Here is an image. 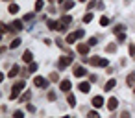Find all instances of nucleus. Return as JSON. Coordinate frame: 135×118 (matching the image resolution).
<instances>
[{
	"mask_svg": "<svg viewBox=\"0 0 135 118\" xmlns=\"http://www.w3.org/2000/svg\"><path fill=\"white\" fill-rule=\"evenodd\" d=\"M83 63H89V65H93V66H107V59H102V57H98V55L87 57V59H83Z\"/></svg>",
	"mask_w": 135,
	"mask_h": 118,
	"instance_id": "f257e3e1",
	"label": "nucleus"
},
{
	"mask_svg": "<svg viewBox=\"0 0 135 118\" xmlns=\"http://www.w3.org/2000/svg\"><path fill=\"white\" fill-rule=\"evenodd\" d=\"M22 89H24V81H17V83L11 87L9 100H15V98H19V96H21V92H22Z\"/></svg>",
	"mask_w": 135,
	"mask_h": 118,
	"instance_id": "f03ea898",
	"label": "nucleus"
},
{
	"mask_svg": "<svg viewBox=\"0 0 135 118\" xmlns=\"http://www.w3.org/2000/svg\"><path fill=\"white\" fill-rule=\"evenodd\" d=\"M70 22H72V17H70V15H63V17H61V20H59L57 32H59V33H61V32H65V30H67V26H69Z\"/></svg>",
	"mask_w": 135,
	"mask_h": 118,
	"instance_id": "7ed1b4c3",
	"label": "nucleus"
},
{
	"mask_svg": "<svg viewBox=\"0 0 135 118\" xmlns=\"http://www.w3.org/2000/svg\"><path fill=\"white\" fill-rule=\"evenodd\" d=\"M70 63H72V59H70L69 55H63V57H59V61H57V66H59V70H63V68H67Z\"/></svg>",
	"mask_w": 135,
	"mask_h": 118,
	"instance_id": "20e7f679",
	"label": "nucleus"
},
{
	"mask_svg": "<svg viewBox=\"0 0 135 118\" xmlns=\"http://www.w3.org/2000/svg\"><path fill=\"white\" fill-rule=\"evenodd\" d=\"M33 85H35V87L46 89V87H48V79H45L43 76H35V78H33Z\"/></svg>",
	"mask_w": 135,
	"mask_h": 118,
	"instance_id": "39448f33",
	"label": "nucleus"
},
{
	"mask_svg": "<svg viewBox=\"0 0 135 118\" xmlns=\"http://www.w3.org/2000/svg\"><path fill=\"white\" fill-rule=\"evenodd\" d=\"M89 48H91V44H89V43H81V44H78V52H80L81 55L89 54Z\"/></svg>",
	"mask_w": 135,
	"mask_h": 118,
	"instance_id": "423d86ee",
	"label": "nucleus"
},
{
	"mask_svg": "<svg viewBox=\"0 0 135 118\" xmlns=\"http://www.w3.org/2000/svg\"><path fill=\"white\" fill-rule=\"evenodd\" d=\"M105 103H107V109H109V111H115V109L118 107V100H117V98H109Z\"/></svg>",
	"mask_w": 135,
	"mask_h": 118,
	"instance_id": "0eeeda50",
	"label": "nucleus"
},
{
	"mask_svg": "<svg viewBox=\"0 0 135 118\" xmlns=\"http://www.w3.org/2000/svg\"><path fill=\"white\" fill-rule=\"evenodd\" d=\"M78 89H80V90H81V92H83V94H87V92H89V90H91V83H89V81H81V83H80V87H78Z\"/></svg>",
	"mask_w": 135,
	"mask_h": 118,
	"instance_id": "6e6552de",
	"label": "nucleus"
},
{
	"mask_svg": "<svg viewBox=\"0 0 135 118\" xmlns=\"http://www.w3.org/2000/svg\"><path fill=\"white\" fill-rule=\"evenodd\" d=\"M22 30V20H13L11 22V32H21Z\"/></svg>",
	"mask_w": 135,
	"mask_h": 118,
	"instance_id": "1a4fd4ad",
	"label": "nucleus"
},
{
	"mask_svg": "<svg viewBox=\"0 0 135 118\" xmlns=\"http://www.w3.org/2000/svg\"><path fill=\"white\" fill-rule=\"evenodd\" d=\"M22 61H24V63H32V61H33V54H32L30 50H26V52L22 54Z\"/></svg>",
	"mask_w": 135,
	"mask_h": 118,
	"instance_id": "9d476101",
	"label": "nucleus"
},
{
	"mask_svg": "<svg viewBox=\"0 0 135 118\" xmlns=\"http://www.w3.org/2000/svg\"><path fill=\"white\" fill-rule=\"evenodd\" d=\"M85 74H87V72H85L83 66H74V76H76V78H83Z\"/></svg>",
	"mask_w": 135,
	"mask_h": 118,
	"instance_id": "9b49d317",
	"label": "nucleus"
},
{
	"mask_svg": "<svg viewBox=\"0 0 135 118\" xmlns=\"http://www.w3.org/2000/svg\"><path fill=\"white\" fill-rule=\"evenodd\" d=\"M59 89H61L63 92H69V90H70V81H69V79H63V81L59 83Z\"/></svg>",
	"mask_w": 135,
	"mask_h": 118,
	"instance_id": "f8f14e48",
	"label": "nucleus"
},
{
	"mask_svg": "<svg viewBox=\"0 0 135 118\" xmlns=\"http://www.w3.org/2000/svg\"><path fill=\"white\" fill-rule=\"evenodd\" d=\"M78 39H80V37H78V33H76V32H74V33H69V35H67V43H69V44L76 43Z\"/></svg>",
	"mask_w": 135,
	"mask_h": 118,
	"instance_id": "ddd939ff",
	"label": "nucleus"
},
{
	"mask_svg": "<svg viewBox=\"0 0 135 118\" xmlns=\"http://www.w3.org/2000/svg\"><path fill=\"white\" fill-rule=\"evenodd\" d=\"M115 85H117V79H109V81L104 85V90H113V89H115Z\"/></svg>",
	"mask_w": 135,
	"mask_h": 118,
	"instance_id": "4468645a",
	"label": "nucleus"
},
{
	"mask_svg": "<svg viewBox=\"0 0 135 118\" xmlns=\"http://www.w3.org/2000/svg\"><path fill=\"white\" fill-rule=\"evenodd\" d=\"M93 105H94V107H102V105H104V98H102V96H94V98H93Z\"/></svg>",
	"mask_w": 135,
	"mask_h": 118,
	"instance_id": "2eb2a0df",
	"label": "nucleus"
},
{
	"mask_svg": "<svg viewBox=\"0 0 135 118\" xmlns=\"http://www.w3.org/2000/svg\"><path fill=\"white\" fill-rule=\"evenodd\" d=\"M67 101H69V105H70V107H74V105H76V96H74V94H70V92H67Z\"/></svg>",
	"mask_w": 135,
	"mask_h": 118,
	"instance_id": "dca6fc26",
	"label": "nucleus"
},
{
	"mask_svg": "<svg viewBox=\"0 0 135 118\" xmlns=\"http://www.w3.org/2000/svg\"><path fill=\"white\" fill-rule=\"evenodd\" d=\"M46 26H48V30H57L59 22H56V20H46Z\"/></svg>",
	"mask_w": 135,
	"mask_h": 118,
	"instance_id": "f3484780",
	"label": "nucleus"
},
{
	"mask_svg": "<svg viewBox=\"0 0 135 118\" xmlns=\"http://www.w3.org/2000/svg\"><path fill=\"white\" fill-rule=\"evenodd\" d=\"M17 74H19V66H17V65H13V66H11V70H9V74H8V78H15Z\"/></svg>",
	"mask_w": 135,
	"mask_h": 118,
	"instance_id": "a211bd4d",
	"label": "nucleus"
},
{
	"mask_svg": "<svg viewBox=\"0 0 135 118\" xmlns=\"http://www.w3.org/2000/svg\"><path fill=\"white\" fill-rule=\"evenodd\" d=\"M126 83H128L129 87H133V85H135V74H129V76L126 78Z\"/></svg>",
	"mask_w": 135,
	"mask_h": 118,
	"instance_id": "6ab92c4d",
	"label": "nucleus"
},
{
	"mask_svg": "<svg viewBox=\"0 0 135 118\" xmlns=\"http://www.w3.org/2000/svg\"><path fill=\"white\" fill-rule=\"evenodd\" d=\"M63 8L65 9H72L74 8V0H67V2H63Z\"/></svg>",
	"mask_w": 135,
	"mask_h": 118,
	"instance_id": "aec40b11",
	"label": "nucleus"
},
{
	"mask_svg": "<svg viewBox=\"0 0 135 118\" xmlns=\"http://www.w3.org/2000/svg\"><path fill=\"white\" fill-rule=\"evenodd\" d=\"M35 70H37V63H33V61L28 63V74H30V72H35Z\"/></svg>",
	"mask_w": 135,
	"mask_h": 118,
	"instance_id": "412c9836",
	"label": "nucleus"
},
{
	"mask_svg": "<svg viewBox=\"0 0 135 118\" xmlns=\"http://www.w3.org/2000/svg\"><path fill=\"white\" fill-rule=\"evenodd\" d=\"M30 98H32V92H30V90H26V92L21 96V101H28Z\"/></svg>",
	"mask_w": 135,
	"mask_h": 118,
	"instance_id": "4be33fe9",
	"label": "nucleus"
},
{
	"mask_svg": "<svg viewBox=\"0 0 135 118\" xmlns=\"http://www.w3.org/2000/svg\"><path fill=\"white\" fill-rule=\"evenodd\" d=\"M43 6H45L43 0H37V2H35V11H41V9H43Z\"/></svg>",
	"mask_w": 135,
	"mask_h": 118,
	"instance_id": "5701e85b",
	"label": "nucleus"
},
{
	"mask_svg": "<svg viewBox=\"0 0 135 118\" xmlns=\"http://www.w3.org/2000/svg\"><path fill=\"white\" fill-rule=\"evenodd\" d=\"M19 44H21V39H13V41H11V44H9V48H13V50H15Z\"/></svg>",
	"mask_w": 135,
	"mask_h": 118,
	"instance_id": "b1692460",
	"label": "nucleus"
},
{
	"mask_svg": "<svg viewBox=\"0 0 135 118\" xmlns=\"http://www.w3.org/2000/svg\"><path fill=\"white\" fill-rule=\"evenodd\" d=\"M19 11V6L17 4H9V13H17Z\"/></svg>",
	"mask_w": 135,
	"mask_h": 118,
	"instance_id": "393cba45",
	"label": "nucleus"
},
{
	"mask_svg": "<svg viewBox=\"0 0 135 118\" xmlns=\"http://www.w3.org/2000/svg\"><path fill=\"white\" fill-rule=\"evenodd\" d=\"M122 30H124V26H122V24H117V26H115V30H113V32H115V33H117V35H118V33H120V32H122Z\"/></svg>",
	"mask_w": 135,
	"mask_h": 118,
	"instance_id": "a878e982",
	"label": "nucleus"
},
{
	"mask_svg": "<svg viewBox=\"0 0 135 118\" xmlns=\"http://www.w3.org/2000/svg\"><path fill=\"white\" fill-rule=\"evenodd\" d=\"M91 20H93V15H91V13L87 11V15L83 17V22H91Z\"/></svg>",
	"mask_w": 135,
	"mask_h": 118,
	"instance_id": "bb28decb",
	"label": "nucleus"
},
{
	"mask_svg": "<svg viewBox=\"0 0 135 118\" xmlns=\"http://www.w3.org/2000/svg\"><path fill=\"white\" fill-rule=\"evenodd\" d=\"M100 24H102V26H107V24H109V19H107V17H102V19H100Z\"/></svg>",
	"mask_w": 135,
	"mask_h": 118,
	"instance_id": "cd10ccee",
	"label": "nucleus"
},
{
	"mask_svg": "<svg viewBox=\"0 0 135 118\" xmlns=\"http://www.w3.org/2000/svg\"><path fill=\"white\" fill-rule=\"evenodd\" d=\"M56 98H57V96H56V92H54V90H50V92H48V100H50V101H54Z\"/></svg>",
	"mask_w": 135,
	"mask_h": 118,
	"instance_id": "c85d7f7f",
	"label": "nucleus"
},
{
	"mask_svg": "<svg viewBox=\"0 0 135 118\" xmlns=\"http://www.w3.org/2000/svg\"><path fill=\"white\" fill-rule=\"evenodd\" d=\"M105 50H107V52H109V54H113V52H115V50H117V46H115V44H109V46H107V48H105Z\"/></svg>",
	"mask_w": 135,
	"mask_h": 118,
	"instance_id": "c756f323",
	"label": "nucleus"
},
{
	"mask_svg": "<svg viewBox=\"0 0 135 118\" xmlns=\"http://www.w3.org/2000/svg\"><path fill=\"white\" fill-rule=\"evenodd\" d=\"M96 43H98V39H96V37H91V39H89V44H91V46H94Z\"/></svg>",
	"mask_w": 135,
	"mask_h": 118,
	"instance_id": "7c9ffc66",
	"label": "nucleus"
},
{
	"mask_svg": "<svg viewBox=\"0 0 135 118\" xmlns=\"http://www.w3.org/2000/svg\"><path fill=\"white\" fill-rule=\"evenodd\" d=\"M33 15H35V13H28V15H24V20H32Z\"/></svg>",
	"mask_w": 135,
	"mask_h": 118,
	"instance_id": "2f4dec72",
	"label": "nucleus"
},
{
	"mask_svg": "<svg viewBox=\"0 0 135 118\" xmlns=\"http://www.w3.org/2000/svg\"><path fill=\"white\" fill-rule=\"evenodd\" d=\"M59 78H57V74H50V81H57Z\"/></svg>",
	"mask_w": 135,
	"mask_h": 118,
	"instance_id": "473e14b6",
	"label": "nucleus"
},
{
	"mask_svg": "<svg viewBox=\"0 0 135 118\" xmlns=\"http://www.w3.org/2000/svg\"><path fill=\"white\" fill-rule=\"evenodd\" d=\"M22 116H24L22 111H17V112H15V118H22Z\"/></svg>",
	"mask_w": 135,
	"mask_h": 118,
	"instance_id": "72a5a7b5",
	"label": "nucleus"
},
{
	"mask_svg": "<svg viewBox=\"0 0 135 118\" xmlns=\"http://www.w3.org/2000/svg\"><path fill=\"white\" fill-rule=\"evenodd\" d=\"M76 33H78V37H80V39H81V37H83V35H85V32H83V30H78V32H76Z\"/></svg>",
	"mask_w": 135,
	"mask_h": 118,
	"instance_id": "f704fd0d",
	"label": "nucleus"
},
{
	"mask_svg": "<svg viewBox=\"0 0 135 118\" xmlns=\"http://www.w3.org/2000/svg\"><path fill=\"white\" fill-rule=\"evenodd\" d=\"M124 39H126V35H124V33L120 32V33H118V41H124Z\"/></svg>",
	"mask_w": 135,
	"mask_h": 118,
	"instance_id": "c9c22d12",
	"label": "nucleus"
},
{
	"mask_svg": "<svg viewBox=\"0 0 135 118\" xmlns=\"http://www.w3.org/2000/svg\"><path fill=\"white\" fill-rule=\"evenodd\" d=\"M89 116H93V118H96V116H98V112H96V111H91V112H89Z\"/></svg>",
	"mask_w": 135,
	"mask_h": 118,
	"instance_id": "e433bc0d",
	"label": "nucleus"
},
{
	"mask_svg": "<svg viewBox=\"0 0 135 118\" xmlns=\"http://www.w3.org/2000/svg\"><path fill=\"white\" fill-rule=\"evenodd\" d=\"M129 54H131V55H135V46H133V44L129 46Z\"/></svg>",
	"mask_w": 135,
	"mask_h": 118,
	"instance_id": "4c0bfd02",
	"label": "nucleus"
},
{
	"mask_svg": "<svg viewBox=\"0 0 135 118\" xmlns=\"http://www.w3.org/2000/svg\"><path fill=\"white\" fill-rule=\"evenodd\" d=\"M80 2H89V0H80Z\"/></svg>",
	"mask_w": 135,
	"mask_h": 118,
	"instance_id": "58836bf2",
	"label": "nucleus"
},
{
	"mask_svg": "<svg viewBox=\"0 0 135 118\" xmlns=\"http://www.w3.org/2000/svg\"><path fill=\"white\" fill-rule=\"evenodd\" d=\"M4 2H11V0H4Z\"/></svg>",
	"mask_w": 135,
	"mask_h": 118,
	"instance_id": "ea45409f",
	"label": "nucleus"
},
{
	"mask_svg": "<svg viewBox=\"0 0 135 118\" xmlns=\"http://www.w3.org/2000/svg\"><path fill=\"white\" fill-rule=\"evenodd\" d=\"M133 92H135V85H133Z\"/></svg>",
	"mask_w": 135,
	"mask_h": 118,
	"instance_id": "a19ab883",
	"label": "nucleus"
},
{
	"mask_svg": "<svg viewBox=\"0 0 135 118\" xmlns=\"http://www.w3.org/2000/svg\"><path fill=\"white\" fill-rule=\"evenodd\" d=\"M59 2H63V0H59Z\"/></svg>",
	"mask_w": 135,
	"mask_h": 118,
	"instance_id": "79ce46f5",
	"label": "nucleus"
},
{
	"mask_svg": "<svg viewBox=\"0 0 135 118\" xmlns=\"http://www.w3.org/2000/svg\"><path fill=\"white\" fill-rule=\"evenodd\" d=\"M50 2H52V0H50Z\"/></svg>",
	"mask_w": 135,
	"mask_h": 118,
	"instance_id": "37998d69",
	"label": "nucleus"
}]
</instances>
